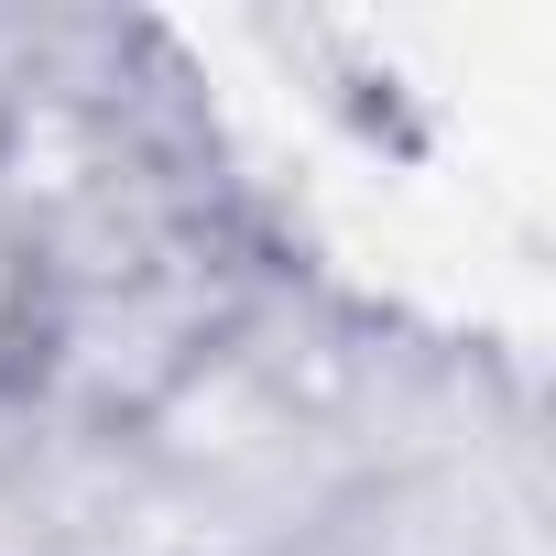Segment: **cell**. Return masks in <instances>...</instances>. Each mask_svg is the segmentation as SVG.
Masks as SVG:
<instances>
[{"label": "cell", "instance_id": "6da1fadb", "mask_svg": "<svg viewBox=\"0 0 556 556\" xmlns=\"http://www.w3.org/2000/svg\"><path fill=\"white\" fill-rule=\"evenodd\" d=\"M66 361V251L45 229V197L23 153L0 142V415L34 404Z\"/></svg>", "mask_w": 556, "mask_h": 556}]
</instances>
